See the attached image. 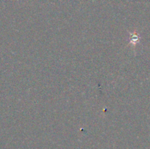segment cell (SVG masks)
Masks as SVG:
<instances>
[{
    "mask_svg": "<svg viewBox=\"0 0 150 149\" xmlns=\"http://www.w3.org/2000/svg\"><path fill=\"white\" fill-rule=\"evenodd\" d=\"M130 41L133 44H136V42H139V37L136 34H131V37H130Z\"/></svg>",
    "mask_w": 150,
    "mask_h": 149,
    "instance_id": "1",
    "label": "cell"
}]
</instances>
